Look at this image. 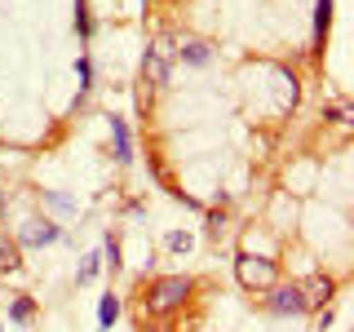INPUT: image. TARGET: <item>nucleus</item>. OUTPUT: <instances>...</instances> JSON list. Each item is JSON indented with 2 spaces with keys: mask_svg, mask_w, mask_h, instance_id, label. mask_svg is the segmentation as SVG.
Segmentation results:
<instances>
[{
  "mask_svg": "<svg viewBox=\"0 0 354 332\" xmlns=\"http://www.w3.org/2000/svg\"><path fill=\"white\" fill-rule=\"evenodd\" d=\"M191 293H195V279H191V275H155V279L147 284L142 310L155 315V319H169V315H177V310L191 302Z\"/></svg>",
  "mask_w": 354,
  "mask_h": 332,
  "instance_id": "1",
  "label": "nucleus"
},
{
  "mask_svg": "<svg viewBox=\"0 0 354 332\" xmlns=\"http://www.w3.org/2000/svg\"><path fill=\"white\" fill-rule=\"evenodd\" d=\"M173 66H177V36L173 31H155L151 44L142 49V84L169 89L173 84Z\"/></svg>",
  "mask_w": 354,
  "mask_h": 332,
  "instance_id": "2",
  "label": "nucleus"
},
{
  "mask_svg": "<svg viewBox=\"0 0 354 332\" xmlns=\"http://www.w3.org/2000/svg\"><path fill=\"white\" fill-rule=\"evenodd\" d=\"M235 279H239L243 293H270V288L283 279V266L274 257H261V252H239L235 257Z\"/></svg>",
  "mask_w": 354,
  "mask_h": 332,
  "instance_id": "3",
  "label": "nucleus"
},
{
  "mask_svg": "<svg viewBox=\"0 0 354 332\" xmlns=\"http://www.w3.org/2000/svg\"><path fill=\"white\" fill-rule=\"evenodd\" d=\"M297 284V293H301V306H306V315L310 310H324V306H332L337 302V279L332 275H324V270H315V275H306V279H292Z\"/></svg>",
  "mask_w": 354,
  "mask_h": 332,
  "instance_id": "4",
  "label": "nucleus"
},
{
  "mask_svg": "<svg viewBox=\"0 0 354 332\" xmlns=\"http://www.w3.org/2000/svg\"><path fill=\"white\" fill-rule=\"evenodd\" d=\"M14 239H18V248H49V243L62 239V226L53 217H27L14 230Z\"/></svg>",
  "mask_w": 354,
  "mask_h": 332,
  "instance_id": "5",
  "label": "nucleus"
},
{
  "mask_svg": "<svg viewBox=\"0 0 354 332\" xmlns=\"http://www.w3.org/2000/svg\"><path fill=\"white\" fill-rule=\"evenodd\" d=\"M266 306H270V315H279V319H301L306 315V306H301V293H297V284L292 279H279L266 293Z\"/></svg>",
  "mask_w": 354,
  "mask_h": 332,
  "instance_id": "6",
  "label": "nucleus"
},
{
  "mask_svg": "<svg viewBox=\"0 0 354 332\" xmlns=\"http://www.w3.org/2000/svg\"><path fill=\"white\" fill-rule=\"evenodd\" d=\"M106 129H111V155H115L120 169L133 164V133H129V120L124 116H106Z\"/></svg>",
  "mask_w": 354,
  "mask_h": 332,
  "instance_id": "7",
  "label": "nucleus"
},
{
  "mask_svg": "<svg viewBox=\"0 0 354 332\" xmlns=\"http://www.w3.org/2000/svg\"><path fill=\"white\" fill-rule=\"evenodd\" d=\"M5 315H9V324H18V328H31L40 319V302L31 293H14L9 297V306H5Z\"/></svg>",
  "mask_w": 354,
  "mask_h": 332,
  "instance_id": "8",
  "label": "nucleus"
},
{
  "mask_svg": "<svg viewBox=\"0 0 354 332\" xmlns=\"http://www.w3.org/2000/svg\"><path fill=\"white\" fill-rule=\"evenodd\" d=\"M177 62H186V66H195V71H199V66L213 62V44L199 40V36H182V40H177Z\"/></svg>",
  "mask_w": 354,
  "mask_h": 332,
  "instance_id": "9",
  "label": "nucleus"
},
{
  "mask_svg": "<svg viewBox=\"0 0 354 332\" xmlns=\"http://www.w3.org/2000/svg\"><path fill=\"white\" fill-rule=\"evenodd\" d=\"M120 315H124V302H120V293H102V302H97V328L111 332L120 324Z\"/></svg>",
  "mask_w": 354,
  "mask_h": 332,
  "instance_id": "10",
  "label": "nucleus"
},
{
  "mask_svg": "<svg viewBox=\"0 0 354 332\" xmlns=\"http://www.w3.org/2000/svg\"><path fill=\"white\" fill-rule=\"evenodd\" d=\"M18 270H22V248L14 235L0 230V275H18Z\"/></svg>",
  "mask_w": 354,
  "mask_h": 332,
  "instance_id": "11",
  "label": "nucleus"
},
{
  "mask_svg": "<svg viewBox=\"0 0 354 332\" xmlns=\"http://www.w3.org/2000/svg\"><path fill=\"white\" fill-rule=\"evenodd\" d=\"M75 102H84L88 93H93V58H88V53H80V58H75Z\"/></svg>",
  "mask_w": 354,
  "mask_h": 332,
  "instance_id": "12",
  "label": "nucleus"
},
{
  "mask_svg": "<svg viewBox=\"0 0 354 332\" xmlns=\"http://www.w3.org/2000/svg\"><path fill=\"white\" fill-rule=\"evenodd\" d=\"M328 27H332V0H315V53L324 49Z\"/></svg>",
  "mask_w": 354,
  "mask_h": 332,
  "instance_id": "13",
  "label": "nucleus"
},
{
  "mask_svg": "<svg viewBox=\"0 0 354 332\" xmlns=\"http://www.w3.org/2000/svg\"><path fill=\"white\" fill-rule=\"evenodd\" d=\"M97 252H102V270H111V275L124 266V252H120V235H111V230L102 235V248H97Z\"/></svg>",
  "mask_w": 354,
  "mask_h": 332,
  "instance_id": "14",
  "label": "nucleus"
},
{
  "mask_svg": "<svg viewBox=\"0 0 354 332\" xmlns=\"http://www.w3.org/2000/svg\"><path fill=\"white\" fill-rule=\"evenodd\" d=\"M97 270H102V252H84L80 266H75V288L93 284V279H97Z\"/></svg>",
  "mask_w": 354,
  "mask_h": 332,
  "instance_id": "15",
  "label": "nucleus"
},
{
  "mask_svg": "<svg viewBox=\"0 0 354 332\" xmlns=\"http://www.w3.org/2000/svg\"><path fill=\"white\" fill-rule=\"evenodd\" d=\"M93 31H97V22L88 14V0H75V36H80V44L93 40Z\"/></svg>",
  "mask_w": 354,
  "mask_h": 332,
  "instance_id": "16",
  "label": "nucleus"
},
{
  "mask_svg": "<svg viewBox=\"0 0 354 332\" xmlns=\"http://www.w3.org/2000/svg\"><path fill=\"white\" fill-rule=\"evenodd\" d=\"M226 235V208H204V239H221Z\"/></svg>",
  "mask_w": 354,
  "mask_h": 332,
  "instance_id": "17",
  "label": "nucleus"
},
{
  "mask_svg": "<svg viewBox=\"0 0 354 332\" xmlns=\"http://www.w3.org/2000/svg\"><path fill=\"white\" fill-rule=\"evenodd\" d=\"M164 248H169V252H191L195 235H191V230H169V235H164Z\"/></svg>",
  "mask_w": 354,
  "mask_h": 332,
  "instance_id": "18",
  "label": "nucleus"
},
{
  "mask_svg": "<svg viewBox=\"0 0 354 332\" xmlns=\"http://www.w3.org/2000/svg\"><path fill=\"white\" fill-rule=\"evenodd\" d=\"M40 199L53 208V213H62V217H71V213H75V199H66V195H58V191H40Z\"/></svg>",
  "mask_w": 354,
  "mask_h": 332,
  "instance_id": "19",
  "label": "nucleus"
},
{
  "mask_svg": "<svg viewBox=\"0 0 354 332\" xmlns=\"http://www.w3.org/2000/svg\"><path fill=\"white\" fill-rule=\"evenodd\" d=\"M324 116H328V120H337V124H350V107H346V102H337V107H328V111H324Z\"/></svg>",
  "mask_w": 354,
  "mask_h": 332,
  "instance_id": "20",
  "label": "nucleus"
},
{
  "mask_svg": "<svg viewBox=\"0 0 354 332\" xmlns=\"http://www.w3.org/2000/svg\"><path fill=\"white\" fill-rule=\"evenodd\" d=\"M5 208H9V199H5V191H0V221H5Z\"/></svg>",
  "mask_w": 354,
  "mask_h": 332,
  "instance_id": "21",
  "label": "nucleus"
},
{
  "mask_svg": "<svg viewBox=\"0 0 354 332\" xmlns=\"http://www.w3.org/2000/svg\"><path fill=\"white\" fill-rule=\"evenodd\" d=\"M0 332H5V324H0Z\"/></svg>",
  "mask_w": 354,
  "mask_h": 332,
  "instance_id": "22",
  "label": "nucleus"
}]
</instances>
